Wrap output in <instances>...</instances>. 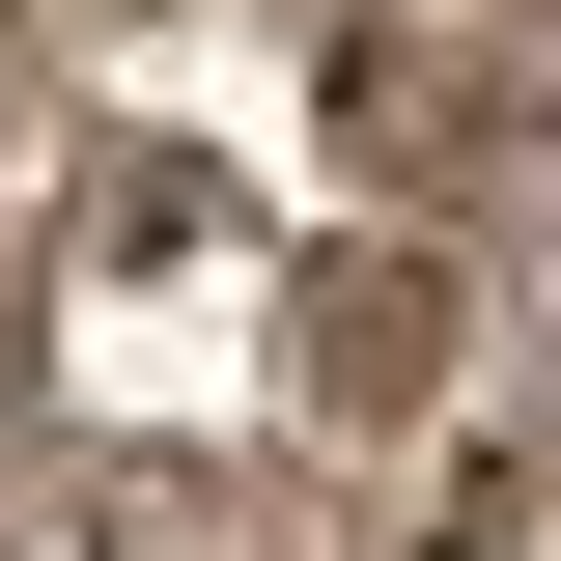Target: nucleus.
<instances>
[{"instance_id": "obj_2", "label": "nucleus", "mask_w": 561, "mask_h": 561, "mask_svg": "<svg viewBox=\"0 0 561 561\" xmlns=\"http://www.w3.org/2000/svg\"><path fill=\"white\" fill-rule=\"evenodd\" d=\"M57 253H197V169H169V140H84L57 169Z\"/></svg>"}, {"instance_id": "obj_1", "label": "nucleus", "mask_w": 561, "mask_h": 561, "mask_svg": "<svg viewBox=\"0 0 561 561\" xmlns=\"http://www.w3.org/2000/svg\"><path fill=\"white\" fill-rule=\"evenodd\" d=\"M449 393H478V280L421 253V225H365V253L280 280V421H309V449H421Z\"/></svg>"}, {"instance_id": "obj_4", "label": "nucleus", "mask_w": 561, "mask_h": 561, "mask_svg": "<svg viewBox=\"0 0 561 561\" xmlns=\"http://www.w3.org/2000/svg\"><path fill=\"white\" fill-rule=\"evenodd\" d=\"M84 28H169V0H84Z\"/></svg>"}, {"instance_id": "obj_3", "label": "nucleus", "mask_w": 561, "mask_h": 561, "mask_svg": "<svg viewBox=\"0 0 561 561\" xmlns=\"http://www.w3.org/2000/svg\"><path fill=\"white\" fill-rule=\"evenodd\" d=\"M28 393H57V337H28V253H0V421H28Z\"/></svg>"}]
</instances>
